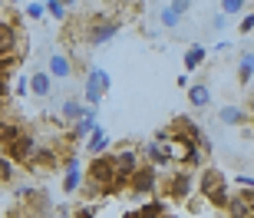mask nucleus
Instances as JSON below:
<instances>
[{"mask_svg":"<svg viewBox=\"0 0 254 218\" xmlns=\"http://www.w3.org/2000/svg\"><path fill=\"white\" fill-rule=\"evenodd\" d=\"M208 27H211V30H225L228 27V17H225V13H215V17L208 20Z\"/></svg>","mask_w":254,"mask_h":218,"instance_id":"f704fd0d","label":"nucleus"},{"mask_svg":"<svg viewBox=\"0 0 254 218\" xmlns=\"http://www.w3.org/2000/svg\"><path fill=\"white\" fill-rule=\"evenodd\" d=\"M53 76L47 73V70H33V73L27 76V89L33 96H37V99H50V96H53Z\"/></svg>","mask_w":254,"mask_h":218,"instance_id":"f8f14e48","label":"nucleus"},{"mask_svg":"<svg viewBox=\"0 0 254 218\" xmlns=\"http://www.w3.org/2000/svg\"><path fill=\"white\" fill-rule=\"evenodd\" d=\"M235 199L245 205V215H248V218H254V189H241Z\"/></svg>","mask_w":254,"mask_h":218,"instance_id":"cd10ccee","label":"nucleus"},{"mask_svg":"<svg viewBox=\"0 0 254 218\" xmlns=\"http://www.w3.org/2000/svg\"><path fill=\"white\" fill-rule=\"evenodd\" d=\"M221 13H225L228 20L241 17V13H248V0H221Z\"/></svg>","mask_w":254,"mask_h":218,"instance_id":"393cba45","label":"nucleus"},{"mask_svg":"<svg viewBox=\"0 0 254 218\" xmlns=\"http://www.w3.org/2000/svg\"><path fill=\"white\" fill-rule=\"evenodd\" d=\"M189 103H191V109H208V106H211V89H208V83H191L189 86Z\"/></svg>","mask_w":254,"mask_h":218,"instance_id":"6ab92c4d","label":"nucleus"},{"mask_svg":"<svg viewBox=\"0 0 254 218\" xmlns=\"http://www.w3.org/2000/svg\"><path fill=\"white\" fill-rule=\"evenodd\" d=\"M238 30H241V37H245V33H251V30H254V13H241Z\"/></svg>","mask_w":254,"mask_h":218,"instance_id":"2f4dec72","label":"nucleus"},{"mask_svg":"<svg viewBox=\"0 0 254 218\" xmlns=\"http://www.w3.org/2000/svg\"><path fill=\"white\" fill-rule=\"evenodd\" d=\"M53 215H57V218H69L73 212H69V205H57V209H53Z\"/></svg>","mask_w":254,"mask_h":218,"instance_id":"4c0bfd02","label":"nucleus"},{"mask_svg":"<svg viewBox=\"0 0 254 218\" xmlns=\"http://www.w3.org/2000/svg\"><path fill=\"white\" fill-rule=\"evenodd\" d=\"M129 192L135 195V199H142V195H155V192H159V169H152V165L142 162L139 169H135V175L129 179Z\"/></svg>","mask_w":254,"mask_h":218,"instance_id":"423d86ee","label":"nucleus"},{"mask_svg":"<svg viewBox=\"0 0 254 218\" xmlns=\"http://www.w3.org/2000/svg\"><path fill=\"white\" fill-rule=\"evenodd\" d=\"M83 109H86V103L79 99V96H69V99H63L60 103V126H73L76 119H83Z\"/></svg>","mask_w":254,"mask_h":218,"instance_id":"dca6fc26","label":"nucleus"},{"mask_svg":"<svg viewBox=\"0 0 254 218\" xmlns=\"http://www.w3.org/2000/svg\"><path fill=\"white\" fill-rule=\"evenodd\" d=\"M13 3H20V0H3V7H13Z\"/></svg>","mask_w":254,"mask_h":218,"instance_id":"a19ab883","label":"nucleus"},{"mask_svg":"<svg viewBox=\"0 0 254 218\" xmlns=\"http://www.w3.org/2000/svg\"><path fill=\"white\" fill-rule=\"evenodd\" d=\"M218 189H225V172H218L215 165H205V169L198 172V192H201V199H208Z\"/></svg>","mask_w":254,"mask_h":218,"instance_id":"ddd939ff","label":"nucleus"},{"mask_svg":"<svg viewBox=\"0 0 254 218\" xmlns=\"http://www.w3.org/2000/svg\"><path fill=\"white\" fill-rule=\"evenodd\" d=\"M47 73L53 76V83H60V79H69V76L76 73V60L66 53V50H53L47 60Z\"/></svg>","mask_w":254,"mask_h":218,"instance_id":"0eeeda50","label":"nucleus"},{"mask_svg":"<svg viewBox=\"0 0 254 218\" xmlns=\"http://www.w3.org/2000/svg\"><path fill=\"white\" fill-rule=\"evenodd\" d=\"M155 3H169V0H155Z\"/></svg>","mask_w":254,"mask_h":218,"instance_id":"79ce46f5","label":"nucleus"},{"mask_svg":"<svg viewBox=\"0 0 254 218\" xmlns=\"http://www.w3.org/2000/svg\"><path fill=\"white\" fill-rule=\"evenodd\" d=\"M60 3H63L66 10H69V7H76V0H60Z\"/></svg>","mask_w":254,"mask_h":218,"instance_id":"ea45409f","label":"nucleus"},{"mask_svg":"<svg viewBox=\"0 0 254 218\" xmlns=\"http://www.w3.org/2000/svg\"><path fill=\"white\" fill-rule=\"evenodd\" d=\"M30 93V89H27V79H20V83H17V96H27Z\"/></svg>","mask_w":254,"mask_h":218,"instance_id":"58836bf2","label":"nucleus"},{"mask_svg":"<svg viewBox=\"0 0 254 218\" xmlns=\"http://www.w3.org/2000/svg\"><path fill=\"white\" fill-rule=\"evenodd\" d=\"M159 23H162L165 30H179L182 23H185V17H182V13H175L169 3H162V10H159Z\"/></svg>","mask_w":254,"mask_h":218,"instance_id":"4be33fe9","label":"nucleus"},{"mask_svg":"<svg viewBox=\"0 0 254 218\" xmlns=\"http://www.w3.org/2000/svg\"><path fill=\"white\" fill-rule=\"evenodd\" d=\"M0 13H3V0H0Z\"/></svg>","mask_w":254,"mask_h":218,"instance_id":"37998d69","label":"nucleus"},{"mask_svg":"<svg viewBox=\"0 0 254 218\" xmlns=\"http://www.w3.org/2000/svg\"><path fill=\"white\" fill-rule=\"evenodd\" d=\"M251 79H254V50H245L238 60V83L251 86Z\"/></svg>","mask_w":254,"mask_h":218,"instance_id":"412c9836","label":"nucleus"},{"mask_svg":"<svg viewBox=\"0 0 254 218\" xmlns=\"http://www.w3.org/2000/svg\"><path fill=\"white\" fill-rule=\"evenodd\" d=\"M162 218H172V215H169V212H165V215H162Z\"/></svg>","mask_w":254,"mask_h":218,"instance_id":"a18cd8bd","label":"nucleus"},{"mask_svg":"<svg viewBox=\"0 0 254 218\" xmlns=\"http://www.w3.org/2000/svg\"><path fill=\"white\" fill-rule=\"evenodd\" d=\"M7 96H10V76H0V106L7 103Z\"/></svg>","mask_w":254,"mask_h":218,"instance_id":"c9c22d12","label":"nucleus"},{"mask_svg":"<svg viewBox=\"0 0 254 218\" xmlns=\"http://www.w3.org/2000/svg\"><path fill=\"white\" fill-rule=\"evenodd\" d=\"M162 215H165V199H152V202H145L132 218H162Z\"/></svg>","mask_w":254,"mask_h":218,"instance_id":"b1692460","label":"nucleus"},{"mask_svg":"<svg viewBox=\"0 0 254 218\" xmlns=\"http://www.w3.org/2000/svg\"><path fill=\"white\" fill-rule=\"evenodd\" d=\"M69 218H96V209H93V205H79V209H73Z\"/></svg>","mask_w":254,"mask_h":218,"instance_id":"72a5a7b5","label":"nucleus"},{"mask_svg":"<svg viewBox=\"0 0 254 218\" xmlns=\"http://www.w3.org/2000/svg\"><path fill=\"white\" fill-rule=\"evenodd\" d=\"M123 30V20L119 17H106V13H96L83 23V43L86 47H103Z\"/></svg>","mask_w":254,"mask_h":218,"instance_id":"f03ea898","label":"nucleus"},{"mask_svg":"<svg viewBox=\"0 0 254 218\" xmlns=\"http://www.w3.org/2000/svg\"><path fill=\"white\" fill-rule=\"evenodd\" d=\"M106 149H109V136H106V129L96 126L93 133L86 136V152L89 155H106Z\"/></svg>","mask_w":254,"mask_h":218,"instance_id":"aec40b11","label":"nucleus"},{"mask_svg":"<svg viewBox=\"0 0 254 218\" xmlns=\"http://www.w3.org/2000/svg\"><path fill=\"white\" fill-rule=\"evenodd\" d=\"M109 86H113V79H109V73L103 67H89L83 73V103L96 109L103 103V96L109 93Z\"/></svg>","mask_w":254,"mask_h":218,"instance_id":"20e7f679","label":"nucleus"},{"mask_svg":"<svg viewBox=\"0 0 254 218\" xmlns=\"http://www.w3.org/2000/svg\"><path fill=\"white\" fill-rule=\"evenodd\" d=\"M228 202H231V192H228V185H225V189H218V192H211V195H208V205H215L218 212H225V209H228Z\"/></svg>","mask_w":254,"mask_h":218,"instance_id":"bb28decb","label":"nucleus"},{"mask_svg":"<svg viewBox=\"0 0 254 218\" xmlns=\"http://www.w3.org/2000/svg\"><path fill=\"white\" fill-rule=\"evenodd\" d=\"M27 165H30V169H57V165H60V152L53 149V145H37Z\"/></svg>","mask_w":254,"mask_h":218,"instance_id":"2eb2a0df","label":"nucleus"},{"mask_svg":"<svg viewBox=\"0 0 254 218\" xmlns=\"http://www.w3.org/2000/svg\"><path fill=\"white\" fill-rule=\"evenodd\" d=\"M20 10L7 7V17H0V60L7 57H17L23 60L27 57V37H23V30H20Z\"/></svg>","mask_w":254,"mask_h":218,"instance_id":"f257e3e1","label":"nucleus"},{"mask_svg":"<svg viewBox=\"0 0 254 218\" xmlns=\"http://www.w3.org/2000/svg\"><path fill=\"white\" fill-rule=\"evenodd\" d=\"M43 7H47V13L53 20H66V7L60 3V0H50V3H43Z\"/></svg>","mask_w":254,"mask_h":218,"instance_id":"c756f323","label":"nucleus"},{"mask_svg":"<svg viewBox=\"0 0 254 218\" xmlns=\"http://www.w3.org/2000/svg\"><path fill=\"white\" fill-rule=\"evenodd\" d=\"M83 185V165H79V155H66L63 159V192L66 195H76Z\"/></svg>","mask_w":254,"mask_h":218,"instance_id":"9d476101","label":"nucleus"},{"mask_svg":"<svg viewBox=\"0 0 254 218\" xmlns=\"http://www.w3.org/2000/svg\"><path fill=\"white\" fill-rule=\"evenodd\" d=\"M79 192H83L86 199H99V195H103V189H99V185H93V182H83V185H79Z\"/></svg>","mask_w":254,"mask_h":218,"instance_id":"473e14b6","label":"nucleus"},{"mask_svg":"<svg viewBox=\"0 0 254 218\" xmlns=\"http://www.w3.org/2000/svg\"><path fill=\"white\" fill-rule=\"evenodd\" d=\"M215 119H218L221 126H248V123H251V113H248L245 106L228 103V106H221V109H218Z\"/></svg>","mask_w":254,"mask_h":218,"instance_id":"4468645a","label":"nucleus"},{"mask_svg":"<svg viewBox=\"0 0 254 218\" xmlns=\"http://www.w3.org/2000/svg\"><path fill=\"white\" fill-rule=\"evenodd\" d=\"M142 165V155L135 149H119V152H113V172H116V182H113V195L116 192H126L129 189V179L135 175V169Z\"/></svg>","mask_w":254,"mask_h":218,"instance_id":"7ed1b4c3","label":"nucleus"},{"mask_svg":"<svg viewBox=\"0 0 254 218\" xmlns=\"http://www.w3.org/2000/svg\"><path fill=\"white\" fill-rule=\"evenodd\" d=\"M96 129V109L93 106H86L83 109V119H76L73 126H69V133H66V139L69 143H86V136Z\"/></svg>","mask_w":254,"mask_h":218,"instance_id":"9b49d317","label":"nucleus"},{"mask_svg":"<svg viewBox=\"0 0 254 218\" xmlns=\"http://www.w3.org/2000/svg\"><path fill=\"white\" fill-rule=\"evenodd\" d=\"M205 57H208L205 47H201V43H191V47L185 50V70H189V73H191V70H198L201 63H205Z\"/></svg>","mask_w":254,"mask_h":218,"instance_id":"5701e85b","label":"nucleus"},{"mask_svg":"<svg viewBox=\"0 0 254 218\" xmlns=\"http://www.w3.org/2000/svg\"><path fill=\"white\" fill-rule=\"evenodd\" d=\"M23 17H27V20H43V17H47V7H43V3H37V0H27Z\"/></svg>","mask_w":254,"mask_h":218,"instance_id":"c85d7f7f","label":"nucleus"},{"mask_svg":"<svg viewBox=\"0 0 254 218\" xmlns=\"http://www.w3.org/2000/svg\"><path fill=\"white\" fill-rule=\"evenodd\" d=\"M165 199H191V172H172L165 179Z\"/></svg>","mask_w":254,"mask_h":218,"instance_id":"1a4fd4ad","label":"nucleus"},{"mask_svg":"<svg viewBox=\"0 0 254 218\" xmlns=\"http://www.w3.org/2000/svg\"><path fill=\"white\" fill-rule=\"evenodd\" d=\"M37 3H50V0H37Z\"/></svg>","mask_w":254,"mask_h":218,"instance_id":"c03bdc74","label":"nucleus"},{"mask_svg":"<svg viewBox=\"0 0 254 218\" xmlns=\"http://www.w3.org/2000/svg\"><path fill=\"white\" fill-rule=\"evenodd\" d=\"M169 7L175 10V13H182V17H189L191 7H195V0H169Z\"/></svg>","mask_w":254,"mask_h":218,"instance_id":"7c9ffc66","label":"nucleus"},{"mask_svg":"<svg viewBox=\"0 0 254 218\" xmlns=\"http://www.w3.org/2000/svg\"><path fill=\"white\" fill-rule=\"evenodd\" d=\"M238 189H254V179L251 175H238Z\"/></svg>","mask_w":254,"mask_h":218,"instance_id":"e433bc0d","label":"nucleus"},{"mask_svg":"<svg viewBox=\"0 0 254 218\" xmlns=\"http://www.w3.org/2000/svg\"><path fill=\"white\" fill-rule=\"evenodd\" d=\"M83 175H86V182L99 185V189H103V195H109V189H113V182H116V172H113V152H106V155H93Z\"/></svg>","mask_w":254,"mask_h":218,"instance_id":"39448f33","label":"nucleus"},{"mask_svg":"<svg viewBox=\"0 0 254 218\" xmlns=\"http://www.w3.org/2000/svg\"><path fill=\"white\" fill-rule=\"evenodd\" d=\"M13 179H17V165H13V162L0 152V185H10Z\"/></svg>","mask_w":254,"mask_h":218,"instance_id":"a878e982","label":"nucleus"},{"mask_svg":"<svg viewBox=\"0 0 254 218\" xmlns=\"http://www.w3.org/2000/svg\"><path fill=\"white\" fill-rule=\"evenodd\" d=\"M23 202H27V218H50L53 215V205H50V199L43 192H30Z\"/></svg>","mask_w":254,"mask_h":218,"instance_id":"a211bd4d","label":"nucleus"},{"mask_svg":"<svg viewBox=\"0 0 254 218\" xmlns=\"http://www.w3.org/2000/svg\"><path fill=\"white\" fill-rule=\"evenodd\" d=\"M142 159H145V165H152V169H165V165H172L169 155H165V145H162L159 139H152V143L142 145Z\"/></svg>","mask_w":254,"mask_h":218,"instance_id":"f3484780","label":"nucleus"},{"mask_svg":"<svg viewBox=\"0 0 254 218\" xmlns=\"http://www.w3.org/2000/svg\"><path fill=\"white\" fill-rule=\"evenodd\" d=\"M37 139H33V136L30 133H23L20 136V139H13V143L7 145V149H3V155H7L10 162H13V165H27L30 162V155H33V149H37Z\"/></svg>","mask_w":254,"mask_h":218,"instance_id":"6e6552de","label":"nucleus"},{"mask_svg":"<svg viewBox=\"0 0 254 218\" xmlns=\"http://www.w3.org/2000/svg\"><path fill=\"white\" fill-rule=\"evenodd\" d=\"M126 218H132V215H126Z\"/></svg>","mask_w":254,"mask_h":218,"instance_id":"49530a36","label":"nucleus"}]
</instances>
